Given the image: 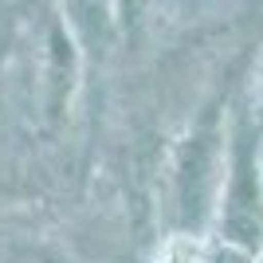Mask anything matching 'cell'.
<instances>
[{"label": "cell", "mask_w": 263, "mask_h": 263, "mask_svg": "<svg viewBox=\"0 0 263 263\" xmlns=\"http://www.w3.org/2000/svg\"><path fill=\"white\" fill-rule=\"evenodd\" d=\"M197 263H255V259H252V252H243V248H236V243H220V248L204 252Z\"/></svg>", "instance_id": "6da1fadb"}]
</instances>
